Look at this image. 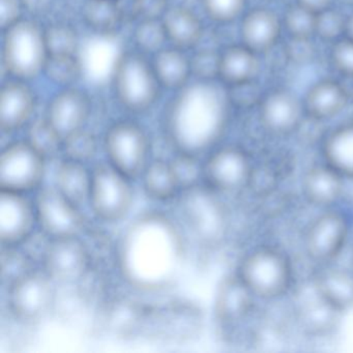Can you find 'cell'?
<instances>
[{
  "mask_svg": "<svg viewBox=\"0 0 353 353\" xmlns=\"http://www.w3.org/2000/svg\"><path fill=\"white\" fill-rule=\"evenodd\" d=\"M326 164L344 177H353V123L334 129L323 146Z\"/></svg>",
  "mask_w": 353,
  "mask_h": 353,
  "instance_id": "cell-27",
  "label": "cell"
},
{
  "mask_svg": "<svg viewBox=\"0 0 353 353\" xmlns=\"http://www.w3.org/2000/svg\"><path fill=\"white\" fill-rule=\"evenodd\" d=\"M220 53L212 50L198 51L191 59L192 76L200 81H216L219 76Z\"/></svg>",
  "mask_w": 353,
  "mask_h": 353,
  "instance_id": "cell-41",
  "label": "cell"
},
{
  "mask_svg": "<svg viewBox=\"0 0 353 353\" xmlns=\"http://www.w3.org/2000/svg\"><path fill=\"white\" fill-rule=\"evenodd\" d=\"M90 268V252L79 236L50 239L45 248L43 268L55 284L79 283Z\"/></svg>",
  "mask_w": 353,
  "mask_h": 353,
  "instance_id": "cell-11",
  "label": "cell"
},
{
  "mask_svg": "<svg viewBox=\"0 0 353 353\" xmlns=\"http://www.w3.org/2000/svg\"><path fill=\"white\" fill-rule=\"evenodd\" d=\"M347 235L346 218L340 212H325L310 225L305 234V250L316 261H328L341 253Z\"/></svg>",
  "mask_w": 353,
  "mask_h": 353,
  "instance_id": "cell-16",
  "label": "cell"
},
{
  "mask_svg": "<svg viewBox=\"0 0 353 353\" xmlns=\"http://www.w3.org/2000/svg\"><path fill=\"white\" fill-rule=\"evenodd\" d=\"M229 104L216 81L196 80L179 90L165 117V133L175 152L199 157L210 150L222 135Z\"/></svg>",
  "mask_w": 353,
  "mask_h": 353,
  "instance_id": "cell-2",
  "label": "cell"
},
{
  "mask_svg": "<svg viewBox=\"0 0 353 353\" xmlns=\"http://www.w3.org/2000/svg\"><path fill=\"white\" fill-rule=\"evenodd\" d=\"M344 176L330 165L307 171L303 179V192L312 203L328 206L340 199L344 190Z\"/></svg>",
  "mask_w": 353,
  "mask_h": 353,
  "instance_id": "cell-26",
  "label": "cell"
},
{
  "mask_svg": "<svg viewBox=\"0 0 353 353\" xmlns=\"http://www.w3.org/2000/svg\"><path fill=\"white\" fill-rule=\"evenodd\" d=\"M140 177L144 192L150 199L169 201L181 193L170 163L166 161H150Z\"/></svg>",
  "mask_w": 353,
  "mask_h": 353,
  "instance_id": "cell-30",
  "label": "cell"
},
{
  "mask_svg": "<svg viewBox=\"0 0 353 353\" xmlns=\"http://www.w3.org/2000/svg\"><path fill=\"white\" fill-rule=\"evenodd\" d=\"M202 8L212 21L230 23L243 15L247 0H201Z\"/></svg>",
  "mask_w": 353,
  "mask_h": 353,
  "instance_id": "cell-40",
  "label": "cell"
},
{
  "mask_svg": "<svg viewBox=\"0 0 353 353\" xmlns=\"http://www.w3.org/2000/svg\"><path fill=\"white\" fill-rule=\"evenodd\" d=\"M239 276L255 296L276 299L290 286L292 268L282 252L264 248L243 259Z\"/></svg>",
  "mask_w": 353,
  "mask_h": 353,
  "instance_id": "cell-5",
  "label": "cell"
},
{
  "mask_svg": "<svg viewBox=\"0 0 353 353\" xmlns=\"http://www.w3.org/2000/svg\"><path fill=\"white\" fill-rule=\"evenodd\" d=\"M98 152V142L94 134L85 129L65 138L61 145V152L67 160L86 163L94 158Z\"/></svg>",
  "mask_w": 353,
  "mask_h": 353,
  "instance_id": "cell-36",
  "label": "cell"
},
{
  "mask_svg": "<svg viewBox=\"0 0 353 353\" xmlns=\"http://www.w3.org/2000/svg\"><path fill=\"white\" fill-rule=\"evenodd\" d=\"M104 150L108 163L130 179L141 176L150 162L148 134L137 123L119 121L105 134Z\"/></svg>",
  "mask_w": 353,
  "mask_h": 353,
  "instance_id": "cell-7",
  "label": "cell"
},
{
  "mask_svg": "<svg viewBox=\"0 0 353 353\" xmlns=\"http://www.w3.org/2000/svg\"><path fill=\"white\" fill-rule=\"evenodd\" d=\"M36 110V97L26 81L13 79L0 90V128L3 133L19 131L30 123Z\"/></svg>",
  "mask_w": 353,
  "mask_h": 353,
  "instance_id": "cell-18",
  "label": "cell"
},
{
  "mask_svg": "<svg viewBox=\"0 0 353 353\" xmlns=\"http://www.w3.org/2000/svg\"><path fill=\"white\" fill-rule=\"evenodd\" d=\"M312 39L289 38L286 54L290 61L296 63H307L313 59L314 50Z\"/></svg>",
  "mask_w": 353,
  "mask_h": 353,
  "instance_id": "cell-46",
  "label": "cell"
},
{
  "mask_svg": "<svg viewBox=\"0 0 353 353\" xmlns=\"http://www.w3.org/2000/svg\"><path fill=\"white\" fill-rule=\"evenodd\" d=\"M352 261H353V253H352Z\"/></svg>",
  "mask_w": 353,
  "mask_h": 353,
  "instance_id": "cell-51",
  "label": "cell"
},
{
  "mask_svg": "<svg viewBox=\"0 0 353 353\" xmlns=\"http://www.w3.org/2000/svg\"><path fill=\"white\" fill-rule=\"evenodd\" d=\"M90 114V101L79 88H61L47 107V123L61 141L81 131Z\"/></svg>",
  "mask_w": 353,
  "mask_h": 353,
  "instance_id": "cell-14",
  "label": "cell"
},
{
  "mask_svg": "<svg viewBox=\"0 0 353 353\" xmlns=\"http://www.w3.org/2000/svg\"><path fill=\"white\" fill-rule=\"evenodd\" d=\"M344 86L334 80L324 79L314 83L305 94V112L316 121H326L340 114L348 104Z\"/></svg>",
  "mask_w": 353,
  "mask_h": 353,
  "instance_id": "cell-21",
  "label": "cell"
},
{
  "mask_svg": "<svg viewBox=\"0 0 353 353\" xmlns=\"http://www.w3.org/2000/svg\"><path fill=\"white\" fill-rule=\"evenodd\" d=\"M169 0H132L131 13L138 21L162 20L168 11Z\"/></svg>",
  "mask_w": 353,
  "mask_h": 353,
  "instance_id": "cell-44",
  "label": "cell"
},
{
  "mask_svg": "<svg viewBox=\"0 0 353 353\" xmlns=\"http://www.w3.org/2000/svg\"><path fill=\"white\" fill-rule=\"evenodd\" d=\"M212 190L193 188L181 192L179 202V216L194 239L204 245L220 241L225 231V214Z\"/></svg>",
  "mask_w": 353,
  "mask_h": 353,
  "instance_id": "cell-8",
  "label": "cell"
},
{
  "mask_svg": "<svg viewBox=\"0 0 353 353\" xmlns=\"http://www.w3.org/2000/svg\"><path fill=\"white\" fill-rule=\"evenodd\" d=\"M317 15L294 3L285 10L283 28L289 38L312 39L316 34Z\"/></svg>",
  "mask_w": 353,
  "mask_h": 353,
  "instance_id": "cell-32",
  "label": "cell"
},
{
  "mask_svg": "<svg viewBox=\"0 0 353 353\" xmlns=\"http://www.w3.org/2000/svg\"><path fill=\"white\" fill-rule=\"evenodd\" d=\"M169 163L181 192L200 185L203 179V164L200 163L199 157L175 152Z\"/></svg>",
  "mask_w": 353,
  "mask_h": 353,
  "instance_id": "cell-33",
  "label": "cell"
},
{
  "mask_svg": "<svg viewBox=\"0 0 353 353\" xmlns=\"http://www.w3.org/2000/svg\"><path fill=\"white\" fill-rule=\"evenodd\" d=\"M22 0H0V26L5 30L23 19Z\"/></svg>",
  "mask_w": 353,
  "mask_h": 353,
  "instance_id": "cell-47",
  "label": "cell"
},
{
  "mask_svg": "<svg viewBox=\"0 0 353 353\" xmlns=\"http://www.w3.org/2000/svg\"><path fill=\"white\" fill-rule=\"evenodd\" d=\"M259 55L243 44L227 47L219 57V76L227 88L255 81L259 73Z\"/></svg>",
  "mask_w": 353,
  "mask_h": 353,
  "instance_id": "cell-20",
  "label": "cell"
},
{
  "mask_svg": "<svg viewBox=\"0 0 353 353\" xmlns=\"http://www.w3.org/2000/svg\"><path fill=\"white\" fill-rule=\"evenodd\" d=\"M3 32L1 55L8 74L21 81L43 74L49 57L44 28L23 18Z\"/></svg>",
  "mask_w": 353,
  "mask_h": 353,
  "instance_id": "cell-3",
  "label": "cell"
},
{
  "mask_svg": "<svg viewBox=\"0 0 353 353\" xmlns=\"http://www.w3.org/2000/svg\"><path fill=\"white\" fill-rule=\"evenodd\" d=\"M330 59L341 75L353 79V39L346 36L332 43Z\"/></svg>",
  "mask_w": 353,
  "mask_h": 353,
  "instance_id": "cell-42",
  "label": "cell"
},
{
  "mask_svg": "<svg viewBox=\"0 0 353 353\" xmlns=\"http://www.w3.org/2000/svg\"><path fill=\"white\" fill-rule=\"evenodd\" d=\"M46 161L26 140L8 144L0 154V188L22 194L39 189Z\"/></svg>",
  "mask_w": 353,
  "mask_h": 353,
  "instance_id": "cell-9",
  "label": "cell"
},
{
  "mask_svg": "<svg viewBox=\"0 0 353 353\" xmlns=\"http://www.w3.org/2000/svg\"><path fill=\"white\" fill-rule=\"evenodd\" d=\"M253 165L241 148L225 146L214 150L203 164V181L212 191L236 192L248 187Z\"/></svg>",
  "mask_w": 353,
  "mask_h": 353,
  "instance_id": "cell-13",
  "label": "cell"
},
{
  "mask_svg": "<svg viewBox=\"0 0 353 353\" xmlns=\"http://www.w3.org/2000/svg\"><path fill=\"white\" fill-rule=\"evenodd\" d=\"M43 74L61 88H73L81 78V61L77 54L49 55Z\"/></svg>",
  "mask_w": 353,
  "mask_h": 353,
  "instance_id": "cell-31",
  "label": "cell"
},
{
  "mask_svg": "<svg viewBox=\"0 0 353 353\" xmlns=\"http://www.w3.org/2000/svg\"><path fill=\"white\" fill-rule=\"evenodd\" d=\"M49 55L77 54L79 38L72 26L57 23L45 30Z\"/></svg>",
  "mask_w": 353,
  "mask_h": 353,
  "instance_id": "cell-37",
  "label": "cell"
},
{
  "mask_svg": "<svg viewBox=\"0 0 353 353\" xmlns=\"http://www.w3.org/2000/svg\"><path fill=\"white\" fill-rule=\"evenodd\" d=\"M37 224L50 239L79 236L84 228L80 208L55 187L41 188L34 200Z\"/></svg>",
  "mask_w": 353,
  "mask_h": 353,
  "instance_id": "cell-10",
  "label": "cell"
},
{
  "mask_svg": "<svg viewBox=\"0 0 353 353\" xmlns=\"http://www.w3.org/2000/svg\"><path fill=\"white\" fill-rule=\"evenodd\" d=\"M316 291V290H315ZM338 310L324 301L316 291V299L307 303L301 311V317L310 330H318L330 327Z\"/></svg>",
  "mask_w": 353,
  "mask_h": 353,
  "instance_id": "cell-39",
  "label": "cell"
},
{
  "mask_svg": "<svg viewBox=\"0 0 353 353\" xmlns=\"http://www.w3.org/2000/svg\"><path fill=\"white\" fill-rule=\"evenodd\" d=\"M150 61L161 88L179 92L189 84L191 59L185 50L169 45L152 55Z\"/></svg>",
  "mask_w": 353,
  "mask_h": 353,
  "instance_id": "cell-23",
  "label": "cell"
},
{
  "mask_svg": "<svg viewBox=\"0 0 353 353\" xmlns=\"http://www.w3.org/2000/svg\"><path fill=\"white\" fill-rule=\"evenodd\" d=\"M26 141L46 158V160L61 152L63 141L47 123L45 117L30 125Z\"/></svg>",
  "mask_w": 353,
  "mask_h": 353,
  "instance_id": "cell-35",
  "label": "cell"
},
{
  "mask_svg": "<svg viewBox=\"0 0 353 353\" xmlns=\"http://www.w3.org/2000/svg\"><path fill=\"white\" fill-rule=\"evenodd\" d=\"M347 37L353 39V14L348 17V22H347Z\"/></svg>",
  "mask_w": 353,
  "mask_h": 353,
  "instance_id": "cell-50",
  "label": "cell"
},
{
  "mask_svg": "<svg viewBox=\"0 0 353 353\" xmlns=\"http://www.w3.org/2000/svg\"><path fill=\"white\" fill-rule=\"evenodd\" d=\"M183 235L161 214H142L128 227L119 245L123 278L137 288L160 290L179 276L185 257Z\"/></svg>",
  "mask_w": 353,
  "mask_h": 353,
  "instance_id": "cell-1",
  "label": "cell"
},
{
  "mask_svg": "<svg viewBox=\"0 0 353 353\" xmlns=\"http://www.w3.org/2000/svg\"><path fill=\"white\" fill-rule=\"evenodd\" d=\"M7 249V253L3 254V263H1V270H3V280L9 281V285L14 281L19 279L20 276L30 272L32 268L30 266L28 258L22 255L21 253L16 252L15 247H3Z\"/></svg>",
  "mask_w": 353,
  "mask_h": 353,
  "instance_id": "cell-43",
  "label": "cell"
},
{
  "mask_svg": "<svg viewBox=\"0 0 353 353\" xmlns=\"http://www.w3.org/2000/svg\"><path fill=\"white\" fill-rule=\"evenodd\" d=\"M134 42L137 47L138 52L143 55L156 54L161 49L164 48L168 43L162 20H148L138 21L134 32Z\"/></svg>",
  "mask_w": 353,
  "mask_h": 353,
  "instance_id": "cell-34",
  "label": "cell"
},
{
  "mask_svg": "<svg viewBox=\"0 0 353 353\" xmlns=\"http://www.w3.org/2000/svg\"><path fill=\"white\" fill-rule=\"evenodd\" d=\"M347 22L348 18L332 7L318 14L315 36L327 42H336L347 36Z\"/></svg>",
  "mask_w": 353,
  "mask_h": 353,
  "instance_id": "cell-38",
  "label": "cell"
},
{
  "mask_svg": "<svg viewBox=\"0 0 353 353\" xmlns=\"http://www.w3.org/2000/svg\"><path fill=\"white\" fill-rule=\"evenodd\" d=\"M295 3L318 15V14L330 9L334 0H295Z\"/></svg>",
  "mask_w": 353,
  "mask_h": 353,
  "instance_id": "cell-48",
  "label": "cell"
},
{
  "mask_svg": "<svg viewBox=\"0 0 353 353\" xmlns=\"http://www.w3.org/2000/svg\"><path fill=\"white\" fill-rule=\"evenodd\" d=\"M282 19L272 10L256 8L243 16L241 26V44L258 55L272 50L282 34Z\"/></svg>",
  "mask_w": 353,
  "mask_h": 353,
  "instance_id": "cell-19",
  "label": "cell"
},
{
  "mask_svg": "<svg viewBox=\"0 0 353 353\" xmlns=\"http://www.w3.org/2000/svg\"><path fill=\"white\" fill-rule=\"evenodd\" d=\"M37 224L36 208L26 194L0 192V239L3 247L23 243Z\"/></svg>",
  "mask_w": 353,
  "mask_h": 353,
  "instance_id": "cell-15",
  "label": "cell"
},
{
  "mask_svg": "<svg viewBox=\"0 0 353 353\" xmlns=\"http://www.w3.org/2000/svg\"><path fill=\"white\" fill-rule=\"evenodd\" d=\"M162 24L168 44L181 50L195 48L203 37L201 20L188 8H169Z\"/></svg>",
  "mask_w": 353,
  "mask_h": 353,
  "instance_id": "cell-22",
  "label": "cell"
},
{
  "mask_svg": "<svg viewBox=\"0 0 353 353\" xmlns=\"http://www.w3.org/2000/svg\"><path fill=\"white\" fill-rule=\"evenodd\" d=\"M315 290L339 312L353 307V272L326 270L316 280Z\"/></svg>",
  "mask_w": 353,
  "mask_h": 353,
  "instance_id": "cell-28",
  "label": "cell"
},
{
  "mask_svg": "<svg viewBox=\"0 0 353 353\" xmlns=\"http://www.w3.org/2000/svg\"><path fill=\"white\" fill-rule=\"evenodd\" d=\"M54 179V187L59 193L78 208L90 201L92 171L86 164L65 159L57 166Z\"/></svg>",
  "mask_w": 353,
  "mask_h": 353,
  "instance_id": "cell-25",
  "label": "cell"
},
{
  "mask_svg": "<svg viewBox=\"0 0 353 353\" xmlns=\"http://www.w3.org/2000/svg\"><path fill=\"white\" fill-rule=\"evenodd\" d=\"M132 179L107 164L92 170L90 208L97 218L106 223L121 222L129 214L134 203Z\"/></svg>",
  "mask_w": 353,
  "mask_h": 353,
  "instance_id": "cell-6",
  "label": "cell"
},
{
  "mask_svg": "<svg viewBox=\"0 0 353 353\" xmlns=\"http://www.w3.org/2000/svg\"><path fill=\"white\" fill-rule=\"evenodd\" d=\"M254 296L239 274L226 279L216 295V313L219 319L226 323L241 321L251 312Z\"/></svg>",
  "mask_w": 353,
  "mask_h": 353,
  "instance_id": "cell-24",
  "label": "cell"
},
{
  "mask_svg": "<svg viewBox=\"0 0 353 353\" xmlns=\"http://www.w3.org/2000/svg\"><path fill=\"white\" fill-rule=\"evenodd\" d=\"M276 175L272 168L266 166L253 167L248 187L260 196H268L276 189Z\"/></svg>",
  "mask_w": 353,
  "mask_h": 353,
  "instance_id": "cell-45",
  "label": "cell"
},
{
  "mask_svg": "<svg viewBox=\"0 0 353 353\" xmlns=\"http://www.w3.org/2000/svg\"><path fill=\"white\" fill-rule=\"evenodd\" d=\"M258 106L262 125L266 131L279 136L288 135L297 130L305 110L296 96L283 88L262 97Z\"/></svg>",
  "mask_w": 353,
  "mask_h": 353,
  "instance_id": "cell-17",
  "label": "cell"
},
{
  "mask_svg": "<svg viewBox=\"0 0 353 353\" xmlns=\"http://www.w3.org/2000/svg\"><path fill=\"white\" fill-rule=\"evenodd\" d=\"M125 13L119 0H85L82 18L86 26L99 34H115L121 28Z\"/></svg>",
  "mask_w": 353,
  "mask_h": 353,
  "instance_id": "cell-29",
  "label": "cell"
},
{
  "mask_svg": "<svg viewBox=\"0 0 353 353\" xmlns=\"http://www.w3.org/2000/svg\"><path fill=\"white\" fill-rule=\"evenodd\" d=\"M55 283L44 272L30 270L9 285V305L12 313L23 321L44 317L54 303Z\"/></svg>",
  "mask_w": 353,
  "mask_h": 353,
  "instance_id": "cell-12",
  "label": "cell"
},
{
  "mask_svg": "<svg viewBox=\"0 0 353 353\" xmlns=\"http://www.w3.org/2000/svg\"><path fill=\"white\" fill-rule=\"evenodd\" d=\"M24 11L39 13L45 11L48 8L50 0H22Z\"/></svg>",
  "mask_w": 353,
  "mask_h": 353,
  "instance_id": "cell-49",
  "label": "cell"
},
{
  "mask_svg": "<svg viewBox=\"0 0 353 353\" xmlns=\"http://www.w3.org/2000/svg\"><path fill=\"white\" fill-rule=\"evenodd\" d=\"M112 79L119 104L134 113L145 112L152 108L162 88L152 61L140 52L123 53L115 61Z\"/></svg>",
  "mask_w": 353,
  "mask_h": 353,
  "instance_id": "cell-4",
  "label": "cell"
}]
</instances>
